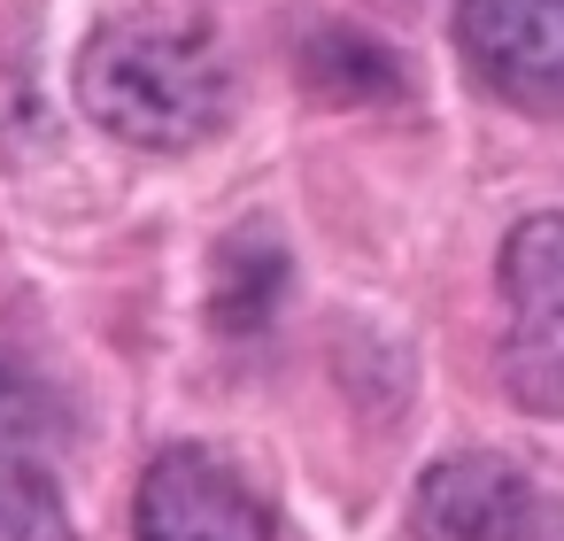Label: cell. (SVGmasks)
<instances>
[{"label": "cell", "mask_w": 564, "mask_h": 541, "mask_svg": "<svg viewBox=\"0 0 564 541\" xmlns=\"http://www.w3.org/2000/svg\"><path fill=\"white\" fill-rule=\"evenodd\" d=\"M78 101H86V117L109 140L178 155V148H202L209 132H225V117H232V71H225V55H217L209 32L140 17V24H109V32L86 40V55H78Z\"/></svg>", "instance_id": "6da1fadb"}, {"label": "cell", "mask_w": 564, "mask_h": 541, "mask_svg": "<svg viewBox=\"0 0 564 541\" xmlns=\"http://www.w3.org/2000/svg\"><path fill=\"white\" fill-rule=\"evenodd\" d=\"M502 302H510V333H502V387L541 410L564 418V217H518L502 240Z\"/></svg>", "instance_id": "7a4b0ae2"}, {"label": "cell", "mask_w": 564, "mask_h": 541, "mask_svg": "<svg viewBox=\"0 0 564 541\" xmlns=\"http://www.w3.org/2000/svg\"><path fill=\"white\" fill-rule=\"evenodd\" d=\"M456 55L495 101L556 117L564 109V0H456Z\"/></svg>", "instance_id": "3957f363"}, {"label": "cell", "mask_w": 564, "mask_h": 541, "mask_svg": "<svg viewBox=\"0 0 564 541\" xmlns=\"http://www.w3.org/2000/svg\"><path fill=\"white\" fill-rule=\"evenodd\" d=\"M140 541H271L263 495L217 448H163L132 502Z\"/></svg>", "instance_id": "277c9868"}, {"label": "cell", "mask_w": 564, "mask_h": 541, "mask_svg": "<svg viewBox=\"0 0 564 541\" xmlns=\"http://www.w3.org/2000/svg\"><path fill=\"white\" fill-rule=\"evenodd\" d=\"M556 510H541L533 479L510 456H441L417 495H410V533L417 541H541Z\"/></svg>", "instance_id": "5b68a950"}, {"label": "cell", "mask_w": 564, "mask_h": 541, "mask_svg": "<svg viewBox=\"0 0 564 541\" xmlns=\"http://www.w3.org/2000/svg\"><path fill=\"white\" fill-rule=\"evenodd\" d=\"M302 78H310V94H325V101H394V94H402L394 55H387L379 40L348 32V24H325V32L302 47Z\"/></svg>", "instance_id": "8992f818"}, {"label": "cell", "mask_w": 564, "mask_h": 541, "mask_svg": "<svg viewBox=\"0 0 564 541\" xmlns=\"http://www.w3.org/2000/svg\"><path fill=\"white\" fill-rule=\"evenodd\" d=\"M279 286H286V256H279V240L256 232V225H240V232L217 248V325H225V333L263 325L271 302H279Z\"/></svg>", "instance_id": "52a82bcc"}, {"label": "cell", "mask_w": 564, "mask_h": 541, "mask_svg": "<svg viewBox=\"0 0 564 541\" xmlns=\"http://www.w3.org/2000/svg\"><path fill=\"white\" fill-rule=\"evenodd\" d=\"M0 541H78L47 448H0Z\"/></svg>", "instance_id": "ba28073f"}, {"label": "cell", "mask_w": 564, "mask_h": 541, "mask_svg": "<svg viewBox=\"0 0 564 541\" xmlns=\"http://www.w3.org/2000/svg\"><path fill=\"white\" fill-rule=\"evenodd\" d=\"M63 410L47 387H32L24 371H0V448H55Z\"/></svg>", "instance_id": "9c48e42d"}]
</instances>
